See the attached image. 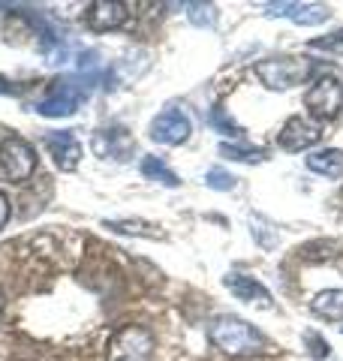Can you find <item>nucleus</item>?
<instances>
[{
  "instance_id": "nucleus-5",
  "label": "nucleus",
  "mask_w": 343,
  "mask_h": 361,
  "mask_svg": "<svg viewBox=\"0 0 343 361\" xmlns=\"http://www.w3.org/2000/svg\"><path fill=\"white\" fill-rule=\"evenodd\" d=\"M0 169H4V175L9 180L25 184V180H30V175L37 172V154H33V148L21 135L13 133L0 142Z\"/></svg>"
},
{
  "instance_id": "nucleus-2",
  "label": "nucleus",
  "mask_w": 343,
  "mask_h": 361,
  "mask_svg": "<svg viewBox=\"0 0 343 361\" xmlns=\"http://www.w3.org/2000/svg\"><path fill=\"white\" fill-rule=\"evenodd\" d=\"M253 73L268 90H289L304 85L313 73V61L301 54H280V58H265L253 66Z\"/></svg>"
},
{
  "instance_id": "nucleus-1",
  "label": "nucleus",
  "mask_w": 343,
  "mask_h": 361,
  "mask_svg": "<svg viewBox=\"0 0 343 361\" xmlns=\"http://www.w3.org/2000/svg\"><path fill=\"white\" fill-rule=\"evenodd\" d=\"M208 341L226 353L229 358H247L259 355L265 349V337H262L253 325H247L238 316H217L208 322Z\"/></svg>"
},
{
  "instance_id": "nucleus-17",
  "label": "nucleus",
  "mask_w": 343,
  "mask_h": 361,
  "mask_svg": "<svg viewBox=\"0 0 343 361\" xmlns=\"http://www.w3.org/2000/svg\"><path fill=\"white\" fill-rule=\"evenodd\" d=\"M142 175L160 180V184H166V187H178L181 184L178 175L172 172V169L160 160V157H145V160H142Z\"/></svg>"
},
{
  "instance_id": "nucleus-9",
  "label": "nucleus",
  "mask_w": 343,
  "mask_h": 361,
  "mask_svg": "<svg viewBox=\"0 0 343 361\" xmlns=\"http://www.w3.org/2000/svg\"><path fill=\"white\" fill-rule=\"evenodd\" d=\"M127 4H121V0H94V4H88L85 9V21L90 30L97 33H106V30H118L124 21H127Z\"/></svg>"
},
{
  "instance_id": "nucleus-11",
  "label": "nucleus",
  "mask_w": 343,
  "mask_h": 361,
  "mask_svg": "<svg viewBox=\"0 0 343 361\" xmlns=\"http://www.w3.org/2000/svg\"><path fill=\"white\" fill-rule=\"evenodd\" d=\"M45 148H49V154L54 157V163L61 172H73V169L78 166V160H82V145H78V139L70 133V130H54V133H45Z\"/></svg>"
},
{
  "instance_id": "nucleus-21",
  "label": "nucleus",
  "mask_w": 343,
  "mask_h": 361,
  "mask_svg": "<svg viewBox=\"0 0 343 361\" xmlns=\"http://www.w3.org/2000/svg\"><path fill=\"white\" fill-rule=\"evenodd\" d=\"M211 127H217L223 135H241V127L232 121V118H226V111L223 109H211Z\"/></svg>"
},
{
  "instance_id": "nucleus-6",
  "label": "nucleus",
  "mask_w": 343,
  "mask_h": 361,
  "mask_svg": "<svg viewBox=\"0 0 343 361\" xmlns=\"http://www.w3.org/2000/svg\"><path fill=\"white\" fill-rule=\"evenodd\" d=\"M304 106L316 121H335L343 109V85L335 75L316 78L313 87L304 94Z\"/></svg>"
},
{
  "instance_id": "nucleus-12",
  "label": "nucleus",
  "mask_w": 343,
  "mask_h": 361,
  "mask_svg": "<svg viewBox=\"0 0 343 361\" xmlns=\"http://www.w3.org/2000/svg\"><path fill=\"white\" fill-rule=\"evenodd\" d=\"M223 283L226 289L232 292V295L238 301H247V304H256V307L262 310H271L274 307V301H271V292L259 283V280L253 277H247V274H238V271H232V274H226L223 277Z\"/></svg>"
},
{
  "instance_id": "nucleus-10",
  "label": "nucleus",
  "mask_w": 343,
  "mask_h": 361,
  "mask_svg": "<svg viewBox=\"0 0 343 361\" xmlns=\"http://www.w3.org/2000/svg\"><path fill=\"white\" fill-rule=\"evenodd\" d=\"M97 157H112V160H130L133 157V135L124 127H102L94 133V142H90Z\"/></svg>"
},
{
  "instance_id": "nucleus-19",
  "label": "nucleus",
  "mask_w": 343,
  "mask_h": 361,
  "mask_svg": "<svg viewBox=\"0 0 343 361\" xmlns=\"http://www.w3.org/2000/svg\"><path fill=\"white\" fill-rule=\"evenodd\" d=\"M187 18L196 27H211L217 21V9L211 4H187Z\"/></svg>"
},
{
  "instance_id": "nucleus-23",
  "label": "nucleus",
  "mask_w": 343,
  "mask_h": 361,
  "mask_svg": "<svg viewBox=\"0 0 343 361\" xmlns=\"http://www.w3.org/2000/svg\"><path fill=\"white\" fill-rule=\"evenodd\" d=\"M307 343L313 346V349H311L313 358H328V343H325L319 334H307Z\"/></svg>"
},
{
  "instance_id": "nucleus-22",
  "label": "nucleus",
  "mask_w": 343,
  "mask_h": 361,
  "mask_svg": "<svg viewBox=\"0 0 343 361\" xmlns=\"http://www.w3.org/2000/svg\"><path fill=\"white\" fill-rule=\"evenodd\" d=\"M311 49L316 51H328V54H343V30L331 33V37H323V39H313Z\"/></svg>"
},
{
  "instance_id": "nucleus-8",
  "label": "nucleus",
  "mask_w": 343,
  "mask_h": 361,
  "mask_svg": "<svg viewBox=\"0 0 343 361\" xmlns=\"http://www.w3.org/2000/svg\"><path fill=\"white\" fill-rule=\"evenodd\" d=\"M319 139H323V127L313 123V121H307V118H301V115L286 121L280 135H277L283 151H307V148H313Z\"/></svg>"
},
{
  "instance_id": "nucleus-18",
  "label": "nucleus",
  "mask_w": 343,
  "mask_h": 361,
  "mask_svg": "<svg viewBox=\"0 0 343 361\" xmlns=\"http://www.w3.org/2000/svg\"><path fill=\"white\" fill-rule=\"evenodd\" d=\"M220 154L235 163H262L265 160V151L262 148H241V145H229V142L220 145Z\"/></svg>"
},
{
  "instance_id": "nucleus-20",
  "label": "nucleus",
  "mask_w": 343,
  "mask_h": 361,
  "mask_svg": "<svg viewBox=\"0 0 343 361\" xmlns=\"http://www.w3.org/2000/svg\"><path fill=\"white\" fill-rule=\"evenodd\" d=\"M205 184L217 193H229V190H235V178L223 172V169H208V175H205Z\"/></svg>"
},
{
  "instance_id": "nucleus-3",
  "label": "nucleus",
  "mask_w": 343,
  "mask_h": 361,
  "mask_svg": "<svg viewBox=\"0 0 343 361\" xmlns=\"http://www.w3.org/2000/svg\"><path fill=\"white\" fill-rule=\"evenodd\" d=\"M88 97V87L78 85L76 78H54L45 90V97L37 103V111L45 118H70L76 115V109L82 106V99Z\"/></svg>"
},
{
  "instance_id": "nucleus-7",
  "label": "nucleus",
  "mask_w": 343,
  "mask_h": 361,
  "mask_svg": "<svg viewBox=\"0 0 343 361\" xmlns=\"http://www.w3.org/2000/svg\"><path fill=\"white\" fill-rule=\"evenodd\" d=\"M190 118L184 115L181 109H166L160 111L151 123V139L160 142V145H184L190 139Z\"/></svg>"
},
{
  "instance_id": "nucleus-16",
  "label": "nucleus",
  "mask_w": 343,
  "mask_h": 361,
  "mask_svg": "<svg viewBox=\"0 0 343 361\" xmlns=\"http://www.w3.org/2000/svg\"><path fill=\"white\" fill-rule=\"evenodd\" d=\"M311 310L319 316V319H331L340 322L343 319V289H325L311 301Z\"/></svg>"
},
{
  "instance_id": "nucleus-4",
  "label": "nucleus",
  "mask_w": 343,
  "mask_h": 361,
  "mask_svg": "<svg viewBox=\"0 0 343 361\" xmlns=\"http://www.w3.org/2000/svg\"><path fill=\"white\" fill-rule=\"evenodd\" d=\"M154 349V334L142 325H124L109 337V361H145Z\"/></svg>"
},
{
  "instance_id": "nucleus-24",
  "label": "nucleus",
  "mask_w": 343,
  "mask_h": 361,
  "mask_svg": "<svg viewBox=\"0 0 343 361\" xmlns=\"http://www.w3.org/2000/svg\"><path fill=\"white\" fill-rule=\"evenodd\" d=\"M9 214H13V208H9V196L0 190V229L9 223Z\"/></svg>"
},
{
  "instance_id": "nucleus-15",
  "label": "nucleus",
  "mask_w": 343,
  "mask_h": 361,
  "mask_svg": "<svg viewBox=\"0 0 343 361\" xmlns=\"http://www.w3.org/2000/svg\"><path fill=\"white\" fill-rule=\"evenodd\" d=\"M106 229L118 232V235H136V238H151V241H163L166 232L160 226L148 223V220H106Z\"/></svg>"
},
{
  "instance_id": "nucleus-13",
  "label": "nucleus",
  "mask_w": 343,
  "mask_h": 361,
  "mask_svg": "<svg viewBox=\"0 0 343 361\" xmlns=\"http://www.w3.org/2000/svg\"><path fill=\"white\" fill-rule=\"evenodd\" d=\"M265 13L292 18L295 25H323V21H328L331 9L323 4H286V0H280V4H265Z\"/></svg>"
},
{
  "instance_id": "nucleus-25",
  "label": "nucleus",
  "mask_w": 343,
  "mask_h": 361,
  "mask_svg": "<svg viewBox=\"0 0 343 361\" xmlns=\"http://www.w3.org/2000/svg\"><path fill=\"white\" fill-rule=\"evenodd\" d=\"M4 301L6 298H4V289H0V316H4Z\"/></svg>"
},
{
  "instance_id": "nucleus-14",
  "label": "nucleus",
  "mask_w": 343,
  "mask_h": 361,
  "mask_svg": "<svg viewBox=\"0 0 343 361\" xmlns=\"http://www.w3.org/2000/svg\"><path fill=\"white\" fill-rule=\"evenodd\" d=\"M307 169L316 175H325V178H340L343 175V151H337V148L316 151L307 157Z\"/></svg>"
}]
</instances>
